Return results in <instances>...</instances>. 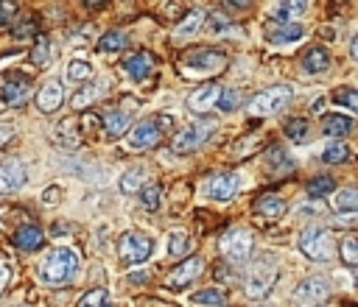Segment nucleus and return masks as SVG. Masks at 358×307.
<instances>
[{
  "label": "nucleus",
  "instance_id": "obj_38",
  "mask_svg": "<svg viewBox=\"0 0 358 307\" xmlns=\"http://www.w3.org/2000/svg\"><path fill=\"white\" fill-rule=\"evenodd\" d=\"M31 62H34L37 67H45V64L51 62V39H48V37H37V45H34V50H31Z\"/></svg>",
  "mask_w": 358,
  "mask_h": 307
},
{
  "label": "nucleus",
  "instance_id": "obj_3",
  "mask_svg": "<svg viewBox=\"0 0 358 307\" xmlns=\"http://www.w3.org/2000/svg\"><path fill=\"white\" fill-rule=\"evenodd\" d=\"M300 252L314 260V263H330L333 257V243H330V232L325 226H305L303 232H300Z\"/></svg>",
  "mask_w": 358,
  "mask_h": 307
},
{
  "label": "nucleus",
  "instance_id": "obj_7",
  "mask_svg": "<svg viewBox=\"0 0 358 307\" xmlns=\"http://www.w3.org/2000/svg\"><path fill=\"white\" fill-rule=\"evenodd\" d=\"M274 279H277V263L271 257H263V260L249 266V274H247V282H244V293L249 299H263L271 290Z\"/></svg>",
  "mask_w": 358,
  "mask_h": 307
},
{
  "label": "nucleus",
  "instance_id": "obj_35",
  "mask_svg": "<svg viewBox=\"0 0 358 307\" xmlns=\"http://www.w3.org/2000/svg\"><path fill=\"white\" fill-rule=\"evenodd\" d=\"M104 93V84H93V87H84V90H79L73 98H70V106H76V109H84L87 104H93L98 95Z\"/></svg>",
  "mask_w": 358,
  "mask_h": 307
},
{
  "label": "nucleus",
  "instance_id": "obj_5",
  "mask_svg": "<svg viewBox=\"0 0 358 307\" xmlns=\"http://www.w3.org/2000/svg\"><path fill=\"white\" fill-rule=\"evenodd\" d=\"M216 120H199V123H188L185 129H179L171 140V151L174 154H190L196 148H202L213 134H216Z\"/></svg>",
  "mask_w": 358,
  "mask_h": 307
},
{
  "label": "nucleus",
  "instance_id": "obj_51",
  "mask_svg": "<svg viewBox=\"0 0 358 307\" xmlns=\"http://www.w3.org/2000/svg\"><path fill=\"white\" fill-rule=\"evenodd\" d=\"M230 6H235V9H244V6H249V0H227Z\"/></svg>",
  "mask_w": 358,
  "mask_h": 307
},
{
  "label": "nucleus",
  "instance_id": "obj_34",
  "mask_svg": "<svg viewBox=\"0 0 358 307\" xmlns=\"http://www.w3.org/2000/svg\"><path fill=\"white\" fill-rule=\"evenodd\" d=\"M79 307H112V304H109V290H107V288H93V290H87V293L82 296Z\"/></svg>",
  "mask_w": 358,
  "mask_h": 307
},
{
  "label": "nucleus",
  "instance_id": "obj_48",
  "mask_svg": "<svg viewBox=\"0 0 358 307\" xmlns=\"http://www.w3.org/2000/svg\"><path fill=\"white\" fill-rule=\"evenodd\" d=\"M12 137H15V126H9V123L0 126V145H6Z\"/></svg>",
  "mask_w": 358,
  "mask_h": 307
},
{
  "label": "nucleus",
  "instance_id": "obj_41",
  "mask_svg": "<svg viewBox=\"0 0 358 307\" xmlns=\"http://www.w3.org/2000/svg\"><path fill=\"white\" fill-rule=\"evenodd\" d=\"M34 34H37V20L34 17H26L17 26H12V37L15 39H31Z\"/></svg>",
  "mask_w": 358,
  "mask_h": 307
},
{
  "label": "nucleus",
  "instance_id": "obj_54",
  "mask_svg": "<svg viewBox=\"0 0 358 307\" xmlns=\"http://www.w3.org/2000/svg\"><path fill=\"white\" fill-rule=\"evenodd\" d=\"M82 3H84V6H90V9H93V6H101V3H104V0H82Z\"/></svg>",
  "mask_w": 358,
  "mask_h": 307
},
{
  "label": "nucleus",
  "instance_id": "obj_18",
  "mask_svg": "<svg viewBox=\"0 0 358 307\" xmlns=\"http://www.w3.org/2000/svg\"><path fill=\"white\" fill-rule=\"evenodd\" d=\"M330 62H333L330 59V50L322 48V45H314V48H308L303 53V70L311 73V75H319V73L330 70Z\"/></svg>",
  "mask_w": 358,
  "mask_h": 307
},
{
  "label": "nucleus",
  "instance_id": "obj_8",
  "mask_svg": "<svg viewBox=\"0 0 358 307\" xmlns=\"http://www.w3.org/2000/svg\"><path fill=\"white\" fill-rule=\"evenodd\" d=\"M252 246H255V238L249 229H230L219 243V249L230 266H247L252 257Z\"/></svg>",
  "mask_w": 358,
  "mask_h": 307
},
{
  "label": "nucleus",
  "instance_id": "obj_29",
  "mask_svg": "<svg viewBox=\"0 0 358 307\" xmlns=\"http://www.w3.org/2000/svg\"><path fill=\"white\" fill-rule=\"evenodd\" d=\"M330 204H333L336 212H355L358 210V193L352 187H344L336 196H330Z\"/></svg>",
  "mask_w": 358,
  "mask_h": 307
},
{
  "label": "nucleus",
  "instance_id": "obj_12",
  "mask_svg": "<svg viewBox=\"0 0 358 307\" xmlns=\"http://www.w3.org/2000/svg\"><path fill=\"white\" fill-rule=\"evenodd\" d=\"M202 271H204V257H188V260H182L168 277H165V288H171V290H182V288H188L190 282H196L199 277H202Z\"/></svg>",
  "mask_w": 358,
  "mask_h": 307
},
{
  "label": "nucleus",
  "instance_id": "obj_11",
  "mask_svg": "<svg viewBox=\"0 0 358 307\" xmlns=\"http://www.w3.org/2000/svg\"><path fill=\"white\" fill-rule=\"evenodd\" d=\"M328 296H330V279L322 277V274L305 277V279L294 288V301H297L300 307H316V304H322Z\"/></svg>",
  "mask_w": 358,
  "mask_h": 307
},
{
  "label": "nucleus",
  "instance_id": "obj_23",
  "mask_svg": "<svg viewBox=\"0 0 358 307\" xmlns=\"http://www.w3.org/2000/svg\"><path fill=\"white\" fill-rule=\"evenodd\" d=\"M204 26V12L202 9H190L185 17H182V23L174 28V37L177 39H188V37H196L199 34V28Z\"/></svg>",
  "mask_w": 358,
  "mask_h": 307
},
{
  "label": "nucleus",
  "instance_id": "obj_25",
  "mask_svg": "<svg viewBox=\"0 0 358 307\" xmlns=\"http://www.w3.org/2000/svg\"><path fill=\"white\" fill-rule=\"evenodd\" d=\"M42 241H45V235H42L39 226H23V229H17V235H15V243L23 252H37L42 246Z\"/></svg>",
  "mask_w": 358,
  "mask_h": 307
},
{
  "label": "nucleus",
  "instance_id": "obj_36",
  "mask_svg": "<svg viewBox=\"0 0 358 307\" xmlns=\"http://www.w3.org/2000/svg\"><path fill=\"white\" fill-rule=\"evenodd\" d=\"M140 204L146 207V210H157L163 204V190L157 185H146V187H140Z\"/></svg>",
  "mask_w": 358,
  "mask_h": 307
},
{
  "label": "nucleus",
  "instance_id": "obj_21",
  "mask_svg": "<svg viewBox=\"0 0 358 307\" xmlns=\"http://www.w3.org/2000/svg\"><path fill=\"white\" fill-rule=\"evenodd\" d=\"M305 37V28L300 26V23H289V26H280V28H274V31H269V42L271 45H294V42H300Z\"/></svg>",
  "mask_w": 358,
  "mask_h": 307
},
{
  "label": "nucleus",
  "instance_id": "obj_42",
  "mask_svg": "<svg viewBox=\"0 0 358 307\" xmlns=\"http://www.w3.org/2000/svg\"><path fill=\"white\" fill-rule=\"evenodd\" d=\"M204 23H207V31H213V34H219V31H224V28H230V26H233V23H230V17H227V15H222V12L204 15Z\"/></svg>",
  "mask_w": 358,
  "mask_h": 307
},
{
  "label": "nucleus",
  "instance_id": "obj_2",
  "mask_svg": "<svg viewBox=\"0 0 358 307\" xmlns=\"http://www.w3.org/2000/svg\"><path fill=\"white\" fill-rule=\"evenodd\" d=\"M168 129H174V118H171V115H152V118H146V120H140V123L129 131L126 145H129L132 151L154 148V145L168 134Z\"/></svg>",
  "mask_w": 358,
  "mask_h": 307
},
{
  "label": "nucleus",
  "instance_id": "obj_16",
  "mask_svg": "<svg viewBox=\"0 0 358 307\" xmlns=\"http://www.w3.org/2000/svg\"><path fill=\"white\" fill-rule=\"evenodd\" d=\"M62 101H64V90H62V84H59L56 79L45 82V84L39 87V93H37V109H39L42 115H53V112L62 106Z\"/></svg>",
  "mask_w": 358,
  "mask_h": 307
},
{
  "label": "nucleus",
  "instance_id": "obj_45",
  "mask_svg": "<svg viewBox=\"0 0 358 307\" xmlns=\"http://www.w3.org/2000/svg\"><path fill=\"white\" fill-rule=\"evenodd\" d=\"M59 196H62V187L51 185V187H45V190H42V204H45V207H56V204L62 201Z\"/></svg>",
  "mask_w": 358,
  "mask_h": 307
},
{
  "label": "nucleus",
  "instance_id": "obj_53",
  "mask_svg": "<svg viewBox=\"0 0 358 307\" xmlns=\"http://www.w3.org/2000/svg\"><path fill=\"white\" fill-rule=\"evenodd\" d=\"M350 59H358V42L355 39L350 42Z\"/></svg>",
  "mask_w": 358,
  "mask_h": 307
},
{
  "label": "nucleus",
  "instance_id": "obj_46",
  "mask_svg": "<svg viewBox=\"0 0 358 307\" xmlns=\"http://www.w3.org/2000/svg\"><path fill=\"white\" fill-rule=\"evenodd\" d=\"M9 279H12V268H9L6 263H0V293H3V290H6Z\"/></svg>",
  "mask_w": 358,
  "mask_h": 307
},
{
  "label": "nucleus",
  "instance_id": "obj_13",
  "mask_svg": "<svg viewBox=\"0 0 358 307\" xmlns=\"http://www.w3.org/2000/svg\"><path fill=\"white\" fill-rule=\"evenodd\" d=\"M123 70L129 73V79L146 82L149 75H152V70H154V56L149 50H134V53H129L123 59Z\"/></svg>",
  "mask_w": 358,
  "mask_h": 307
},
{
  "label": "nucleus",
  "instance_id": "obj_22",
  "mask_svg": "<svg viewBox=\"0 0 358 307\" xmlns=\"http://www.w3.org/2000/svg\"><path fill=\"white\" fill-rule=\"evenodd\" d=\"M101 129L107 131L109 140H118V137H123V134L132 129V118H129L126 112H109V115L101 120Z\"/></svg>",
  "mask_w": 358,
  "mask_h": 307
},
{
  "label": "nucleus",
  "instance_id": "obj_52",
  "mask_svg": "<svg viewBox=\"0 0 358 307\" xmlns=\"http://www.w3.org/2000/svg\"><path fill=\"white\" fill-rule=\"evenodd\" d=\"M129 282H146V274L137 271V274H132V277H129Z\"/></svg>",
  "mask_w": 358,
  "mask_h": 307
},
{
  "label": "nucleus",
  "instance_id": "obj_17",
  "mask_svg": "<svg viewBox=\"0 0 358 307\" xmlns=\"http://www.w3.org/2000/svg\"><path fill=\"white\" fill-rule=\"evenodd\" d=\"M305 12H308V0H280V6L274 9L271 20L277 26H289V23H297Z\"/></svg>",
  "mask_w": 358,
  "mask_h": 307
},
{
  "label": "nucleus",
  "instance_id": "obj_14",
  "mask_svg": "<svg viewBox=\"0 0 358 307\" xmlns=\"http://www.w3.org/2000/svg\"><path fill=\"white\" fill-rule=\"evenodd\" d=\"M238 190V176L233 171H224V174H216V176H210L207 182V196L213 201H230Z\"/></svg>",
  "mask_w": 358,
  "mask_h": 307
},
{
  "label": "nucleus",
  "instance_id": "obj_37",
  "mask_svg": "<svg viewBox=\"0 0 358 307\" xmlns=\"http://www.w3.org/2000/svg\"><path fill=\"white\" fill-rule=\"evenodd\" d=\"M333 101H336V104H341V106H347L350 112H355V109H358V93H355V87H352V84L339 87V90L333 93Z\"/></svg>",
  "mask_w": 358,
  "mask_h": 307
},
{
  "label": "nucleus",
  "instance_id": "obj_26",
  "mask_svg": "<svg viewBox=\"0 0 358 307\" xmlns=\"http://www.w3.org/2000/svg\"><path fill=\"white\" fill-rule=\"evenodd\" d=\"M311 120L308 118H292L289 123H285V137H289L292 142H305L311 137Z\"/></svg>",
  "mask_w": 358,
  "mask_h": 307
},
{
  "label": "nucleus",
  "instance_id": "obj_47",
  "mask_svg": "<svg viewBox=\"0 0 358 307\" xmlns=\"http://www.w3.org/2000/svg\"><path fill=\"white\" fill-rule=\"evenodd\" d=\"M15 190V185H12V179L6 176V171L0 168V196H6V193H12Z\"/></svg>",
  "mask_w": 358,
  "mask_h": 307
},
{
  "label": "nucleus",
  "instance_id": "obj_9",
  "mask_svg": "<svg viewBox=\"0 0 358 307\" xmlns=\"http://www.w3.org/2000/svg\"><path fill=\"white\" fill-rule=\"evenodd\" d=\"M152 252H154V243H152L149 235H143V232H123L120 241H118V257H120L123 266L146 263Z\"/></svg>",
  "mask_w": 358,
  "mask_h": 307
},
{
  "label": "nucleus",
  "instance_id": "obj_1",
  "mask_svg": "<svg viewBox=\"0 0 358 307\" xmlns=\"http://www.w3.org/2000/svg\"><path fill=\"white\" fill-rule=\"evenodd\" d=\"M76 268H79V254L67 246H56L45 252V257L39 260V279L51 288H62L67 279H73Z\"/></svg>",
  "mask_w": 358,
  "mask_h": 307
},
{
  "label": "nucleus",
  "instance_id": "obj_24",
  "mask_svg": "<svg viewBox=\"0 0 358 307\" xmlns=\"http://www.w3.org/2000/svg\"><path fill=\"white\" fill-rule=\"evenodd\" d=\"M266 162H269V168H271L274 176H285V174L294 171V160L280 145H271V151L266 154Z\"/></svg>",
  "mask_w": 358,
  "mask_h": 307
},
{
  "label": "nucleus",
  "instance_id": "obj_44",
  "mask_svg": "<svg viewBox=\"0 0 358 307\" xmlns=\"http://www.w3.org/2000/svg\"><path fill=\"white\" fill-rule=\"evenodd\" d=\"M17 17V3L15 0H0V26H9Z\"/></svg>",
  "mask_w": 358,
  "mask_h": 307
},
{
  "label": "nucleus",
  "instance_id": "obj_39",
  "mask_svg": "<svg viewBox=\"0 0 358 307\" xmlns=\"http://www.w3.org/2000/svg\"><path fill=\"white\" fill-rule=\"evenodd\" d=\"M168 252H171L174 257H185V254L190 252V238H188L185 232H171V235H168Z\"/></svg>",
  "mask_w": 358,
  "mask_h": 307
},
{
  "label": "nucleus",
  "instance_id": "obj_20",
  "mask_svg": "<svg viewBox=\"0 0 358 307\" xmlns=\"http://www.w3.org/2000/svg\"><path fill=\"white\" fill-rule=\"evenodd\" d=\"M322 131L328 137H344L352 131V118L341 115V112H328V115H322Z\"/></svg>",
  "mask_w": 358,
  "mask_h": 307
},
{
  "label": "nucleus",
  "instance_id": "obj_28",
  "mask_svg": "<svg viewBox=\"0 0 358 307\" xmlns=\"http://www.w3.org/2000/svg\"><path fill=\"white\" fill-rule=\"evenodd\" d=\"M143 179H146V168L137 165V168H129L123 176H120V193L126 196H134L140 187H143Z\"/></svg>",
  "mask_w": 358,
  "mask_h": 307
},
{
  "label": "nucleus",
  "instance_id": "obj_50",
  "mask_svg": "<svg viewBox=\"0 0 358 307\" xmlns=\"http://www.w3.org/2000/svg\"><path fill=\"white\" fill-rule=\"evenodd\" d=\"M84 126L98 129V126H101V118H98V115H93V112H87V115H84Z\"/></svg>",
  "mask_w": 358,
  "mask_h": 307
},
{
  "label": "nucleus",
  "instance_id": "obj_49",
  "mask_svg": "<svg viewBox=\"0 0 358 307\" xmlns=\"http://www.w3.org/2000/svg\"><path fill=\"white\" fill-rule=\"evenodd\" d=\"M336 223L339 226H355V212H339Z\"/></svg>",
  "mask_w": 358,
  "mask_h": 307
},
{
  "label": "nucleus",
  "instance_id": "obj_15",
  "mask_svg": "<svg viewBox=\"0 0 358 307\" xmlns=\"http://www.w3.org/2000/svg\"><path fill=\"white\" fill-rule=\"evenodd\" d=\"M219 95H222L219 84H202L199 90H193L188 95V109L196 112V115H204V112H210L213 106L219 104Z\"/></svg>",
  "mask_w": 358,
  "mask_h": 307
},
{
  "label": "nucleus",
  "instance_id": "obj_30",
  "mask_svg": "<svg viewBox=\"0 0 358 307\" xmlns=\"http://www.w3.org/2000/svg\"><path fill=\"white\" fill-rule=\"evenodd\" d=\"M190 299H193V304H202V307H224V301H227L224 290H219V288H204V290L193 293Z\"/></svg>",
  "mask_w": 358,
  "mask_h": 307
},
{
  "label": "nucleus",
  "instance_id": "obj_31",
  "mask_svg": "<svg viewBox=\"0 0 358 307\" xmlns=\"http://www.w3.org/2000/svg\"><path fill=\"white\" fill-rule=\"evenodd\" d=\"M350 160V145L347 142H330L325 151H322V162H328V165H341V162H347Z\"/></svg>",
  "mask_w": 358,
  "mask_h": 307
},
{
  "label": "nucleus",
  "instance_id": "obj_4",
  "mask_svg": "<svg viewBox=\"0 0 358 307\" xmlns=\"http://www.w3.org/2000/svg\"><path fill=\"white\" fill-rule=\"evenodd\" d=\"M224 64H227V53H224V50L199 48V50L185 53V59H182V73H188V75H213V73L224 70Z\"/></svg>",
  "mask_w": 358,
  "mask_h": 307
},
{
  "label": "nucleus",
  "instance_id": "obj_19",
  "mask_svg": "<svg viewBox=\"0 0 358 307\" xmlns=\"http://www.w3.org/2000/svg\"><path fill=\"white\" fill-rule=\"evenodd\" d=\"M255 215L263 218V221H277V218L285 215V201H283L280 196L266 193V196H260V198L255 201Z\"/></svg>",
  "mask_w": 358,
  "mask_h": 307
},
{
  "label": "nucleus",
  "instance_id": "obj_33",
  "mask_svg": "<svg viewBox=\"0 0 358 307\" xmlns=\"http://www.w3.org/2000/svg\"><path fill=\"white\" fill-rule=\"evenodd\" d=\"M333 190H336V182H333V176H328V174H322V176H314V179L308 182V196H311V198L330 196Z\"/></svg>",
  "mask_w": 358,
  "mask_h": 307
},
{
  "label": "nucleus",
  "instance_id": "obj_27",
  "mask_svg": "<svg viewBox=\"0 0 358 307\" xmlns=\"http://www.w3.org/2000/svg\"><path fill=\"white\" fill-rule=\"evenodd\" d=\"M90 75H93V64L87 62V59H70L67 62V82H73V84H79V82H90Z\"/></svg>",
  "mask_w": 358,
  "mask_h": 307
},
{
  "label": "nucleus",
  "instance_id": "obj_32",
  "mask_svg": "<svg viewBox=\"0 0 358 307\" xmlns=\"http://www.w3.org/2000/svg\"><path fill=\"white\" fill-rule=\"evenodd\" d=\"M126 45H129V39H126L123 31H107V34L98 39V50H101V53H118V50H123Z\"/></svg>",
  "mask_w": 358,
  "mask_h": 307
},
{
  "label": "nucleus",
  "instance_id": "obj_40",
  "mask_svg": "<svg viewBox=\"0 0 358 307\" xmlns=\"http://www.w3.org/2000/svg\"><path fill=\"white\" fill-rule=\"evenodd\" d=\"M339 252H341V260H344V266H358V241L355 238H344L341 241V246H339Z\"/></svg>",
  "mask_w": 358,
  "mask_h": 307
},
{
  "label": "nucleus",
  "instance_id": "obj_43",
  "mask_svg": "<svg viewBox=\"0 0 358 307\" xmlns=\"http://www.w3.org/2000/svg\"><path fill=\"white\" fill-rule=\"evenodd\" d=\"M238 90H224L222 87V95H219V104H216V109H222V112H233L235 106H238Z\"/></svg>",
  "mask_w": 358,
  "mask_h": 307
},
{
  "label": "nucleus",
  "instance_id": "obj_6",
  "mask_svg": "<svg viewBox=\"0 0 358 307\" xmlns=\"http://www.w3.org/2000/svg\"><path fill=\"white\" fill-rule=\"evenodd\" d=\"M292 95H294V93H292V87H289V84H274V87H269V90L258 93V95L249 101L247 112H249V115H255V118L277 115L283 106H289Z\"/></svg>",
  "mask_w": 358,
  "mask_h": 307
},
{
  "label": "nucleus",
  "instance_id": "obj_10",
  "mask_svg": "<svg viewBox=\"0 0 358 307\" xmlns=\"http://www.w3.org/2000/svg\"><path fill=\"white\" fill-rule=\"evenodd\" d=\"M31 95V75H23V73H3L0 75V101L6 106L17 109L28 101Z\"/></svg>",
  "mask_w": 358,
  "mask_h": 307
}]
</instances>
